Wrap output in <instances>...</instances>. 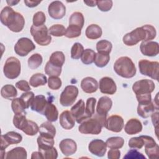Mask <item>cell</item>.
I'll return each instance as SVG.
<instances>
[{"mask_svg": "<svg viewBox=\"0 0 159 159\" xmlns=\"http://www.w3.org/2000/svg\"><path fill=\"white\" fill-rule=\"evenodd\" d=\"M27 158V153L24 147H17L12 148L6 153V159H26Z\"/></svg>", "mask_w": 159, "mask_h": 159, "instance_id": "26", "label": "cell"}, {"mask_svg": "<svg viewBox=\"0 0 159 159\" xmlns=\"http://www.w3.org/2000/svg\"><path fill=\"white\" fill-rule=\"evenodd\" d=\"M15 53L20 57H25L35 48V45L29 38L19 39L14 45Z\"/></svg>", "mask_w": 159, "mask_h": 159, "instance_id": "10", "label": "cell"}, {"mask_svg": "<svg viewBox=\"0 0 159 159\" xmlns=\"http://www.w3.org/2000/svg\"><path fill=\"white\" fill-rule=\"evenodd\" d=\"M99 89L103 94H114L117 91V86L112 78L105 76L99 80Z\"/></svg>", "mask_w": 159, "mask_h": 159, "instance_id": "15", "label": "cell"}, {"mask_svg": "<svg viewBox=\"0 0 159 159\" xmlns=\"http://www.w3.org/2000/svg\"><path fill=\"white\" fill-rule=\"evenodd\" d=\"M24 2L27 7L30 8L37 6L41 2V1H24Z\"/></svg>", "mask_w": 159, "mask_h": 159, "instance_id": "60", "label": "cell"}, {"mask_svg": "<svg viewBox=\"0 0 159 159\" xmlns=\"http://www.w3.org/2000/svg\"><path fill=\"white\" fill-rule=\"evenodd\" d=\"M112 48V43L107 40H101L96 43V50L98 53L109 55Z\"/></svg>", "mask_w": 159, "mask_h": 159, "instance_id": "34", "label": "cell"}, {"mask_svg": "<svg viewBox=\"0 0 159 159\" xmlns=\"http://www.w3.org/2000/svg\"><path fill=\"white\" fill-rule=\"evenodd\" d=\"M110 60V56L109 54H104L101 53H96L94 58V64L99 68H103L106 66Z\"/></svg>", "mask_w": 159, "mask_h": 159, "instance_id": "39", "label": "cell"}, {"mask_svg": "<svg viewBox=\"0 0 159 159\" xmlns=\"http://www.w3.org/2000/svg\"><path fill=\"white\" fill-rule=\"evenodd\" d=\"M102 31L101 27L97 24H91L87 27L85 35L86 37L91 40H96L100 38L102 35Z\"/></svg>", "mask_w": 159, "mask_h": 159, "instance_id": "28", "label": "cell"}, {"mask_svg": "<svg viewBox=\"0 0 159 159\" xmlns=\"http://www.w3.org/2000/svg\"><path fill=\"white\" fill-rule=\"evenodd\" d=\"M88 150L93 154L99 157H103L107 150L106 142L100 139H94L88 145Z\"/></svg>", "mask_w": 159, "mask_h": 159, "instance_id": "14", "label": "cell"}, {"mask_svg": "<svg viewBox=\"0 0 159 159\" xmlns=\"http://www.w3.org/2000/svg\"><path fill=\"white\" fill-rule=\"evenodd\" d=\"M113 2L111 0L108 1H96V6L102 12H107L112 7Z\"/></svg>", "mask_w": 159, "mask_h": 159, "instance_id": "53", "label": "cell"}, {"mask_svg": "<svg viewBox=\"0 0 159 159\" xmlns=\"http://www.w3.org/2000/svg\"><path fill=\"white\" fill-rule=\"evenodd\" d=\"M47 83L46 76L42 73L34 74L29 80V84L34 87L37 88L40 86H44Z\"/></svg>", "mask_w": 159, "mask_h": 159, "instance_id": "32", "label": "cell"}, {"mask_svg": "<svg viewBox=\"0 0 159 159\" xmlns=\"http://www.w3.org/2000/svg\"><path fill=\"white\" fill-rule=\"evenodd\" d=\"M142 124L140 120L136 118L129 119L124 127V130L128 135H134L142 130Z\"/></svg>", "mask_w": 159, "mask_h": 159, "instance_id": "22", "label": "cell"}, {"mask_svg": "<svg viewBox=\"0 0 159 159\" xmlns=\"http://www.w3.org/2000/svg\"><path fill=\"white\" fill-rule=\"evenodd\" d=\"M22 140V136L14 131H10L2 135L1 138V151L5 149L10 145L17 144Z\"/></svg>", "mask_w": 159, "mask_h": 159, "instance_id": "11", "label": "cell"}, {"mask_svg": "<svg viewBox=\"0 0 159 159\" xmlns=\"http://www.w3.org/2000/svg\"><path fill=\"white\" fill-rule=\"evenodd\" d=\"M145 152L149 158H158L159 155V147L158 144L152 147H145Z\"/></svg>", "mask_w": 159, "mask_h": 159, "instance_id": "51", "label": "cell"}, {"mask_svg": "<svg viewBox=\"0 0 159 159\" xmlns=\"http://www.w3.org/2000/svg\"><path fill=\"white\" fill-rule=\"evenodd\" d=\"M139 68L142 75L157 81L158 80L159 63L158 61H151L142 59L139 61Z\"/></svg>", "mask_w": 159, "mask_h": 159, "instance_id": "7", "label": "cell"}, {"mask_svg": "<svg viewBox=\"0 0 159 159\" xmlns=\"http://www.w3.org/2000/svg\"><path fill=\"white\" fill-rule=\"evenodd\" d=\"M124 126L123 118L119 115H112L106 119L105 127L113 132H120Z\"/></svg>", "mask_w": 159, "mask_h": 159, "instance_id": "13", "label": "cell"}, {"mask_svg": "<svg viewBox=\"0 0 159 159\" xmlns=\"http://www.w3.org/2000/svg\"><path fill=\"white\" fill-rule=\"evenodd\" d=\"M81 34V29L79 27L73 25H68V27L66 29V33L65 34V36L69 39H74L80 36Z\"/></svg>", "mask_w": 159, "mask_h": 159, "instance_id": "47", "label": "cell"}, {"mask_svg": "<svg viewBox=\"0 0 159 159\" xmlns=\"http://www.w3.org/2000/svg\"><path fill=\"white\" fill-rule=\"evenodd\" d=\"M46 21V16L42 11H38L34 14L32 19L33 25L35 27H39L44 25Z\"/></svg>", "mask_w": 159, "mask_h": 159, "instance_id": "48", "label": "cell"}, {"mask_svg": "<svg viewBox=\"0 0 159 159\" xmlns=\"http://www.w3.org/2000/svg\"><path fill=\"white\" fill-rule=\"evenodd\" d=\"M37 142L38 144L39 150H43L50 148L53 147V145L55 143L53 137L40 134L37 137Z\"/></svg>", "mask_w": 159, "mask_h": 159, "instance_id": "27", "label": "cell"}, {"mask_svg": "<svg viewBox=\"0 0 159 159\" xmlns=\"http://www.w3.org/2000/svg\"><path fill=\"white\" fill-rule=\"evenodd\" d=\"M78 93V89L76 86H66L60 94V104L64 107H68L71 106L76 99Z\"/></svg>", "mask_w": 159, "mask_h": 159, "instance_id": "8", "label": "cell"}, {"mask_svg": "<svg viewBox=\"0 0 159 159\" xmlns=\"http://www.w3.org/2000/svg\"><path fill=\"white\" fill-rule=\"evenodd\" d=\"M129 147L134 149H140L144 145V141L142 136L131 138L128 143Z\"/></svg>", "mask_w": 159, "mask_h": 159, "instance_id": "49", "label": "cell"}, {"mask_svg": "<svg viewBox=\"0 0 159 159\" xmlns=\"http://www.w3.org/2000/svg\"><path fill=\"white\" fill-rule=\"evenodd\" d=\"M48 13L53 19H61L66 14V7L60 1H53L48 5Z\"/></svg>", "mask_w": 159, "mask_h": 159, "instance_id": "12", "label": "cell"}, {"mask_svg": "<svg viewBox=\"0 0 159 159\" xmlns=\"http://www.w3.org/2000/svg\"><path fill=\"white\" fill-rule=\"evenodd\" d=\"M11 108H12L13 112L15 114H22V113L25 114V111L26 109L25 108L24 106L23 105V104L22 103L19 98H14L12 100Z\"/></svg>", "mask_w": 159, "mask_h": 159, "instance_id": "46", "label": "cell"}, {"mask_svg": "<svg viewBox=\"0 0 159 159\" xmlns=\"http://www.w3.org/2000/svg\"><path fill=\"white\" fill-rule=\"evenodd\" d=\"M81 88L86 93H93L96 92L98 88V83L94 78L88 76L81 80Z\"/></svg>", "mask_w": 159, "mask_h": 159, "instance_id": "23", "label": "cell"}, {"mask_svg": "<svg viewBox=\"0 0 159 159\" xmlns=\"http://www.w3.org/2000/svg\"><path fill=\"white\" fill-rule=\"evenodd\" d=\"M6 2H7V3L8 4L9 6H15L16 4H17V3L19 2V1H7Z\"/></svg>", "mask_w": 159, "mask_h": 159, "instance_id": "63", "label": "cell"}, {"mask_svg": "<svg viewBox=\"0 0 159 159\" xmlns=\"http://www.w3.org/2000/svg\"><path fill=\"white\" fill-rule=\"evenodd\" d=\"M106 116L94 115L83 121L78 127V130L83 134L98 135L101 132L102 127L105 126Z\"/></svg>", "mask_w": 159, "mask_h": 159, "instance_id": "2", "label": "cell"}, {"mask_svg": "<svg viewBox=\"0 0 159 159\" xmlns=\"http://www.w3.org/2000/svg\"><path fill=\"white\" fill-rule=\"evenodd\" d=\"M50 122H55L58 117V111L57 107L50 102H48L42 114Z\"/></svg>", "mask_w": 159, "mask_h": 159, "instance_id": "24", "label": "cell"}, {"mask_svg": "<svg viewBox=\"0 0 159 159\" xmlns=\"http://www.w3.org/2000/svg\"><path fill=\"white\" fill-rule=\"evenodd\" d=\"M41 152L45 159H56L58 157V152L55 147H52L43 150H39Z\"/></svg>", "mask_w": 159, "mask_h": 159, "instance_id": "52", "label": "cell"}, {"mask_svg": "<svg viewBox=\"0 0 159 159\" xmlns=\"http://www.w3.org/2000/svg\"><path fill=\"white\" fill-rule=\"evenodd\" d=\"M16 86L19 89H20L22 91H24V92L29 91L31 89L29 83L25 80H20V81H17L16 83Z\"/></svg>", "mask_w": 159, "mask_h": 159, "instance_id": "56", "label": "cell"}, {"mask_svg": "<svg viewBox=\"0 0 159 159\" xmlns=\"http://www.w3.org/2000/svg\"><path fill=\"white\" fill-rule=\"evenodd\" d=\"M144 27V28L145 29L147 33V41H151L152 40L154 39L156 37L157 35V31L155 28L152 25H149V24H146L143 25Z\"/></svg>", "mask_w": 159, "mask_h": 159, "instance_id": "55", "label": "cell"}, {"mask_svg": "<svg viewBox=\"0 0 159 159\" xmlns=\"http://www.w3.org/2000/svg\"><path fill=\"white\" fill-rule=\"evenodd\" d=\"M30 34L35 42L39 45H48L52 41V37L45 25L39 27H35L32 25L30 27Z\"/></svg>", "mask_w": 159, "mask_h": 159, "instance_id": "4", "label": "cell"}, {"mask_svg": "<svg viewBox=\"0 0 159 159\" xmlns=\"http://www.w3.org/2000/svg\"><path fill=\"white\" fill-rule=\"evenodd\" d=\"M65 61V57L64 53L61 51H56L52 53L48 61L55 66L61 68Z\"/></svg>", "mask_w": 159, "mask_h": 159, "instance_id": "33", "label": "cell"}, {"mask_svg": "<svg viewBox=\"0 0 159 159\" xmlns=\"http://www.w3.org/2000/svg\"><path fill=\"white\" fill-rule=\"evenodd\" d=\"M22 131L27 135L34 136L39 132V127L35 122L28 120L27 124Z\"/></svg>", "mask_w": 159, "mask_h": 159, "instance_id": "35", "label": "cell"}, {"mask_svg": "<svg viewBox=\"0 0 159 159\" xmlns=\"http://www.w3.org/2000/svg\"><path fill=\"white\" fill-rule=\"evenodd\" d=\"M124 159H145V157L136 149H131L123 157Z\"/></svg>", "mask_w": 159, "mask_h": 159, "instance_id": "54", "label": "cell"}, {"mask_svg": "<svg viewBox=\"0 0 159 159\" xmlns=\"http://www.w3.org/2000/svg\"><path fill=\"white\" fill-rule=\"evenodd\" d=\"M62 82L58 76H50L48 79V86L52 90H57L61 86Z\"/></svg>", "mask_w": 159, "mask_h": 159, "instance_id": "50", "label": "cell"}, {"mask_svg": "<svg viewBox=\"0 0 159 159\" xmlns=\"http://www.w3.org/2000/svg\"><path fill=\"white\" fill-rule=\"evenodd\" d=\"M59 122L64 129L70 130L75 126V119L70 111H64L60 115Z\"/></svg>", "mask_w": 159, "mask_h": 159, "instance_id": "21", "label": "cell"}, {"mask_svg": "<svg viewBox=\"0 0 159 159\" xmlns=\"http://www.w3.org/2000/svg\"><path fill=\"white\" fill-rule=\"evenodd\" d=\"M84 24V18L81 12H75L69 18V25H73L82 29Z\"/></svg>", "mask_w": 159, "mask_h": 159, "instance_id": "31", "label": "cell"}, {"mask_svg": "<svg viewBox=\"0 0 159 159\" xmlns=\"http://www.w3.org/2000/svg\"><path fill=\"white\" fill-rule=\"evenodd\" d=\"M34 98L35 96L34 93L30 91L22 93L20 97H19L22 103L23 104L25 109H28L31 106Z\"/></svg>", "mask_w": 159, "mask_h": 159, "instance_id": "44", "label": "cell"}, {"mask_svg": "<svg viewBox=\"0 0 159 159\" xmlns=\"http://www.w3.org/2000/svg\"><path fill=\"white\" fill-rule=\"evenodd\" d=\"M113 68L117 75L124 78L134 77L137 71L135 64L128 57H121L117 59Z\"/></svg>", "mask_w": 159, "mask_h": 159, "instance_id": "3", "label": "cell"}, {"mask_svg": "<svg viewBox=\"0 0 159 159\" xmlns=\"http://www.w3.org/2000/svg\"><path fill=\"white\" fill-rule=\"evenodd\" d=\"M155 109L158 110L152 101L139 103L137 106V113L139 116L142 118H148L155 112Z\"/></svg>", "mask_w": 159, "mask_h": 159, "instance_id": "20", "label": "cell"}, {"mask_svg": "<svg viewBox=\"0 0 159 159\" xmlns=\"http://www.w3.org/2000/svg\"><path fill=\"white\" fill-rule=\"evenodd\" d=\"M83 2L89 7H94L96 6V1H84Z\"/></svg>", "mask_w": 159, "mask_h": 159, "instance_id": "62", "label": "cell"}, {"mask_svg": "<svg viewBox=\"0 0 159 159\" xmlns=\"http://www.w3.org/2000/svg\"><path fill=\"white\" fill-rule=\"evenodd\" d=\"M141 53L147 57H155L159 53V45L153 41L142 42L140 45Z\"/></svg>", "mask_w": 159, "mask_h": 159, "instance_id": "16", "label": "cell"}, {"mask_svg": "<svg viewBox=\"0 0 159 159\" xmlns=\"http://www.w3.org/2000/svg\"><path fill=\"white\" fill-rule=\"evenodd\" d=\"M43 58L40 54L34 53L27 60L28 66L31 70H35L39 68L42 63Z\"/></svg>", "mask_w": 159, "mask_h": 159, "instance_id": "37", "label": "cell"}, {"mask_svg": "<svg viewBox=\"0 0 159 159\" xmlns=\"http://www.w3.org/2000/svg\"><path fill=\"white\" fill-rule=\"evenodd\" d=\"M154 82L151 80H141L137 81L132 85V91L136 96L151 94L155 89Z\"/></svg>", "mask_w": 159, "mask_h": 159, "instance_id": "9", "label": "cell"}, {"mask_svg": "<svg viewBox=\"0 0 159 159\" xmlns=\"http://www.w3.org/2000/svg\"><path fill=\"white\" fill-rule=\"evenodd\" d=\"M106 145L109 148H121L124 144V140L121 137H111L107 139Z\"/></svg>", "mask_w": 159, "mask_h": 159, "instance_id": "36", "label": "cell"}, {"mask_svg": "<svg viewBox=\"0 0 159 159\" xmlns=\"http://www.w3.org/2000/svg\"><path fill=\"white\" fill-rule=\"evenodd\" d=\"M96 102V99L94 98H88L85 107V116L86 119L91 117L94 115Z\"/></svg>", "mask_w": 159, "mask_h": 159, "instance_id": "42", "label": "cell"}, {"mask_svg": "<svg viewBox=\"0 0 159 159\" xmlns=\"http://www.w3.org/2000/svg\"><path fill=\"white\" fill-rule=\"evenodd\" d=\"M96 52L90 48L84 50L83 54L81 57V60L83 63L85 65H90L94 61Z\"/></svg>", "mask_w": 159, "mask_h": 159, "instance_id": "38", "label": "cell"}, {"mask_svg": "<svg viewBox=\"0 0 159 159\" xmlns=\"http://www.w3.org/2000/svg\"><path fill=\"white\" fill-rule=\"evenodd\" d=\"M147 33L143 26L137 27L129 33L126 34L122 38V41L127 46H134L139 42H147Z\"/></svg>", "mask_w": 159, "mask_h": 159, "instance_id": "5", "label": "cell"}, {"mask_svg": "<svg viewBox=\"0 0 159 159\" xmlns=\"http://www.w3.org/2000/svg\"><path fill=\"white\" fill-rule=\"evenodd\" d=\"M112 106L111 99L107 96H102L99 98L97 107L96 112L99 116H107Z\"/></svg>", "mask_w": 159, "mask_h": 159, "instance_id": "19", "label": "cell"}, {"mask_svg": "<svg viewBox=\"0 0 159 159\" xmlns=\"http://www.w3.org/2000/svg\"><path fill=\"white\" fill-rule=\"evenodd\" d=\"M39 134L53 137L56 134V129L54 125L50 121H45L43 122L39 127Z\"/></svg>", "mask_w": 159, "mask_h": 159, "instance_id": "29", "label": "cell"}, {"mask_svg": "<svg viewBox=\"0 0 159 159\" xmlns=\"http://www.w3.org/2000/svg\"><path fill=\"white\" fill-rule=\"evenodd\" d=\"M27 120L24 113L16 114L13 117V124L15 127L22 130L27 124Z\"/></svg>", "mask_w": 159, "mask_h": 159, "instance_id": "40", "label": "cell"}, {"mask_svg": "<svg viewBox=\"0 0 159 159\" xmlns=\"http://www.w3.org/2000/svg\"><path fill=\"white\" fill-rule=\"evenodd\" d=\"M120 157V152L119 149L111 148L107 153L109 159H119Z\"/></svg>", "mask_w": 159, "mask_h": 159, "instance_id": "57", "label": "cell"}, {"mask_svg": "<svg viewBox=\"0 0 159 159\" xmlns=\"http://www.w3.org/2000/svg\"><path fill=\"white\" fill-rule=\"evenodd\" d=\"M84 51V47L80 43H75L71 48V57L73 59L78 60L81 58L83 52Z\"/></svg>", "mask_w": 159, "mask_h": 159, "instance_id": "45", "label": "cell"}, {"mask_svg": "<svg viewBox=\"0 0 159 159\" xmlns=\"http://www.w3.org/2000/svg\"><path fill=\"white\" fill-rule=\"evenodd\" d=\"M48 101L43 95L40 94L35 96L33 102L30 106V108L32 111L37 112L42 114Z\"/></svg>", "mask_w": 159, "mask_h": 159, "instance_id": "25", "label": "cell"}, {"mask_svg": "<svg viewBox=\"0 0 159 159\" xmlns=\"http://www.w3.org/2000/svg\"><path fill=\"white\" fill-rule=\"evenodd\" d=\"M31 159H43L40 152H34L31 155Z\"/></svg>", "mask_w": 159, "mask_h": 159, "instance_id": "61", "label": "cell"}, {"mask_svg": "<svg viewBox=\"0 0 159 159\" xmlns=\"http://www.w3.org/2000/svg\"><path fill=\"white\" fill-rule=\"evenodd\" d=\"M59 148L65 156L69 157L76 152L77 145L73 139H65L60 142Z\"/></svg>", "mask_w": 159, "mask_h": 159, "instance_id": "18", "label": "cell"}, {"mask_svg": "<svg viewBox=\"0 0 159 159\" xmlns=\"http://www.w3.org/2000/svg\"><path fill=\"white\" fill-rule=\"evenodd\" d=\"M152 123L153 124V126L155 127V129H157V125H158V112H153L152 115Z\"/></svg>", "mask_w": 159, "mask_h": 159, "instance_id": "59", "label": "cell"}, {"mask_svg": "<svg viewBox=\"0 0 159 159\" xmlns=\"http://www.w3.org/2000/svg\"><path fill=\"white\" fill-rule=\"evenodd\" d=\"M83 99H80L74 106L71 108V113L77 123L81 124L83 121L86 120L85 116V105Z\"/></svg>", "mask_w": 159, "mask_h": 159, "instance_id": "17", "label": "cell"}, {"mask_svg": "<svg viewBox=\"0 0 159 159\" xmlns=\"http://www.w3.org/2000/svg\"><path fill=\"white\" fill-rule=\"evenodd\" d=\"M137 100L139 103L142 102H147L152 101V96L151 94H143V95H138L136 96Z\"/></svg>", "mask_w": 159, "mask_h": 159, "instance_id": "58", "label": "cell"}, {"mask_svg": "<svg viewBox=\"0 0 159 159\" xmlns=\"http://www.w3.org/2000/svg\"><path fill=\"white\" fill-rule=\"evenodd\" d=\"M1 23L13 32H20L24 27L25 19L23 16L14 11L10 6L4 7L0 14Z\"/></svg>", "mask_w": 159, "mask_h": 159, "instance_id": "1", "label": "cell"}, {"mask_svg": "<svg viewBox=\"0 0 159 159\" xmlns=\"http://www.w3.org/2000/svg\"><path fill=\"white\" fill-rule=\"evenodd\" d=\"M48 32L54 37H62L66 33V29L61 24H54L48 29Z\"/></svg>", "mask_w": 159, "mask_h": 159, "instance_id": "43", "label": "cell"}, {"mask_svg": "<svg viewBox=\"0 0 159 159\" xmlns=\"http://www.w3.org/2000/svg\"><path fill=\"white\" fill-rule=\"evenodd\" d=\"M20 71L21 65L18 58L11 57L6 60L3 66V73L7 78L13 80L17 78Z\"/></svg>", "mask_w": 159, "mask_h": 159, "instance_id": "6", "label": "cell"}, {"mask_svg": "<svg viewBox=\"0 0 159 159\" xmlns=\"http://www.w3.org/2000/svg\"><path fill=\"white\" fill-rule=\"evenodd\" d=\"M1 96L5 99L12 100L17 95V91L15 86L12 84H6L3 86L1 90Z\"/></svg>", "mask_w": 159, "mask_h": 159, "instance_id": "30", "label": "cell"}, {"mask_svg": "<svg viewBox=\"0 0 159 159\" xmlns=\"http://www.w3.org/2000/svg\"><path fill=\"white\" fill-rule=\"evenodd\" d=\"M44 71L49 76H59L61 73V68L55 66L48 61L45 66Z\"/></svg>", "mask_w": 159, "mask_h": 159, "instance_id": "41", "label": "cell"}]
</instances>
